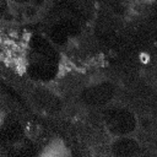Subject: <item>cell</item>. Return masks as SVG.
Here are the masks:
<instances>
[{
  "label": "cell",
  "mask_w": 157,
  "mask_h": 157,
  "mask_svg": "<svg viewBox=\"0 0 157 157\" xmlns=\"http://www.w3.org/2000/svg\"><path fill=\"white\" fill-rule=\"evenodd\" d=\"M20 134V126L15 123L9 124L6 126H4V129L0 132V141H11L13 139H16V136Z\"/></svg>",
  "instance_id": "6da1fadb"
},
{
  "label": "cell",
  "mask_w": 157,
  "mask_h": 157,
  "mask_svg": "<svg viewBox=\"0 0 157 157\" xmlns=\"http://www.w3.org/2000/svg\"><path fill=\"white\" fill-rule=\"evenodd\" d=\"M2 12H4V4L0 5V16L2 15Z\"/></svg>",
  "instance_id": "7a4b0ae2"
}]
</instances>
